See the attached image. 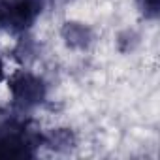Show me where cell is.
<instances>
[{"instance_id": "6da1fadb", "label": "cell", "mask_w": 160, "mask_h": 160, "mask_svg": "<svg viewBox=\"0 0 160 160\" xmlns=\"http://www.w3.org/2000/svg\"><path fill=\"white\" fill-rule=\"evenodd\" d=\"M10 89H12L15 100L23 102V104H36L45 94L43 83L38 77H34L32 73H27V72L15 73L10 79Z\"/></svg>"}, {"instance_id": "7a4b0ae2", "label": "cell", "mask_w": 160, "mask_h": 160, "mask_svg": "<svg viewBox=\"0 0 160 160\" xmlns=\"http://www.w3.org/2000/svg\"><path fill=\"white\" fill-rule=\"evenodd\" d=\"M64 38L73 47H85L91 42V30L85 25L79 23H68L64 27Z\"/></svg>"}, {"instance_id": "3957f363", "label": "cell", "mask_w": 160, "mask_h": 160, "mask_svg": "<svg viewBox=\"0 0 160 160\" xmlns=\"http://www.w3.org/2000/svg\"><path fill=\"white\" fill-rule=\"evenodd\" d=\"M51 143H53V147H57V149L70 147V145H72V134H70V132H66V130H58V132H55V134H53Z\"/></svg>"}]
</instances>
